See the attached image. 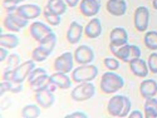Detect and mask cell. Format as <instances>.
<instances>
[{"mask_svg": "<svg viewBox=\"0 0 157 118\" xmlns=\"http://www.w3.org/2000/svg\"><path fill=\"white\" fill-rule=\"evenodd\" d=\"M52 82H50V74H44L42 77H39L36 78V79L29 82V87L30 89L34 92H39V90H44V89H49Z\"/></svg>", "mask_w": 157, "mask_h": 118, "instance_id": "22", "label": "cell"}, {"mask_svg": "<svg viewBox=\"0 0 157 118\" xmlns=\"http://www.w3.org/2000/svg\"><path fill=\"white\" fill-rule=\"evenodd\" d=\"M13 86H14V83L13 82H10V81H2V84H0V93H2V96L3 94H5V93H8V92H10L11 90V88H13Z\"/></svg>", "mask_w": 157, "mask_h": 118, "instance_id": "36", "label": "cell"}, {"mask_svg": "<svg viewBox=\"0 0 157 118\" xmlns=\"http://www.w3.org/2000/svg\"><path fill=\"white\" fill-rule=\"evenodd\" d=\"M103 32V27H102V21L98 18H92L87 25L84 27V35L89 39H97L102 35Z\"/></svg>", "mask_w": 157, "mask_h": 118, "instance_id": "18", "label": "cell"}, {"mask_svg": "<svg viewBox=\"0 0 157 118\" xmlns=\"http://www.w3.org/2000/svg\"><path fill=\"white\" fill-rule=\"evenodd\" d=\"M109 50L113 53L116 58H118L120 60H123L124 63H129L131 60L141 58L142 51L137 45L133 44H124L121 47H114L109 44Z\"/></svg>", "mask_w": 157, "mask_h": 118, "instance_id": "4", "label": "cell"}, {"mask_svg": "<svg viewBox=\"0 0 157 118\" xmlns=\"http://www.w3.org/2000/svg\"><path fill=\"white\" fill-rule=\"evenodd\" d=\"M128 65H129L131 72L133 73V75H136L138 78H146L150 73L147 62L145 59H142V58H137V59L131 60L128 63Z\"/></svg>", "mask_w": 157, "mask_h": 118, "instance_id": "19", "label": "cell"}, {"mask_svg": "<svg viewBox=\"0 0 157 118\" xmlns=\"http://www.w3.org/2000/svg\"><path fill=\"white\" fill-rule=\"evenodd\" d=\"M50 82L53 83L58 89L67 90L72 88V77L68 75V73H62V72H56L53 74H50Z\"/></svg>", "mask_w": 157, "mask_h": 118, "instance_id": "16", "label": "cell"}, {"mask_svg": "<svg viewBox=\"0 0 157 118\" xmlns=\"http://www.w3.org/2000/svg\"><path fill=\"white\" fill-rule=\"evenodd\" d=\"M20 40L17 34L14 33H2L0 35V47H5L8 49H15L19 45Z\"/></svg>", "mask_w": 157, "mask_h": 118, "instance_id": "23", "label": "cell"}, {"mask_svg": "<svg viewBox=\"0 0 157 118\" xmlns=\"http://www.w3.org/2000/svg\"><path fill=\"white\" fill-rule=\"evenodd\" d=\"M84 33V28L83 25L79 24L78 21H72L69 24V27L67 29V34H65V38H67V42L72 45L78 44L81 42V39L83 36Z\"/></svg>", "mask_w": 157, "mask_h": 118, "instance_id": "14", "label": "cell"}, {"mask_svg": "<svg viewBox=\"0 0 157 118\" xmlns=\"http://www.w3.org/2000/svg\"><path fill=\"white\" fill-rule=\"evenodd\" d=\"M147 64H148V69L151 73L157 74V53H151L148 59H147Z\"/></svg>", "mask_w": 157, "mask_h": 118, "instance_id": "33", "label": "cell"}, {"mask_svg": "<svg viewBox=\"0 0 157 118\" xmlns=\"http://www.w3.org/2000/svg\"><path fill=\"white\" fill-rule=\"evenodd\" d=\"M44 74H47V70H45L44 68H36V67H35V68L32 70V73L29 74V77H28V83L32 82V81H34V79H36V78H39V77L44 75Z\"/></svg>", "mask_w": 157, "mask_h": 118, "instance_id": "34", "label": "cell"}, {"mask_svg": "<svg viewBox=\"0 0 157 118\" xmlns=\"http://www.w3.org/2000/svg\"><path fill=\"white\" fill-rule=\"evenodd\" d=\"M43 17L45 19V23H48L50 27H58L62 23V15L56 14V13L48 10L47 8L43 9Z\"/></svg>", "mask_w": 157, "mask_h": 118, "instance_id": "29", "label": "cell"}, {"mask_svg": "<svg viewBox=\"0 0 157 118\" xmlns=\"http://www.w3.org/2000/svg\"><path fill=\"white\" fill-rule=\"evenodd\" d=\"M45 8L58 15H64L67 13L68 5L65 3V0H48Z\"/></svg>", "mask_w": 157, "mask_h": 118, "instance_id": "25", "label": "cell"}, {"mask_svg": "<svg viewBox=\"0 0 157 118\" xmlns=\"http://www.w3.org/2000/svg\"><path fill=\"white\" fill-rule=\"evenodd\" d=\"M128 117H131V118H143V117H145V113H142L138 109H135V111H131L129 112Z\"/></svg>", "mask_w": 157, "mask_h": 118, "instance_id": "40", "label": "cell"}, {"mask_svg": "<svg viewBox=\"0 0 157 118\" xmlns=\"http://www.w3.org/2000/svg\"><path fill=\"white\" fill-rule=\"evenodd\" d=\"M13 77H14V69H8L5 68L4 73H3V79L4 81H10L13 82Z\"/></svg>", "mask_w": 157, "mask_h": 118, "instance_id": "38", "label": "cell"}, {"mask_svg": "<svg viewBox=\"0 0 157 118\" xmlns=\"http://www.w3.org/2000/svg\"><path fill=\"white\" fill-rule=\"evenodd\" d=\"M9 57V53H8V48L5 47H0V62L4 63Z\"/></svg>", "mask_w": 157, "mask_h": 118, "instance_id": "39", "label": "cell"}, {"mask_svg": "<svg viewBox=\"0 0 157 118\" xmlns=\"http://www.w3.org/2000/svg\"><path fill=\"white\" fill-rule=\"evenodd\" d=\"M48 57H49V54L47 53V51L40 45H38L36 48H34L33 51H32V59L34 62H36V63H40V62L47 60Z\"/></svg>", "mask_w": 157, "mask_h": 118, "instance_id": "30", "label": "cell"}, {"mask_svg": "<svg viewBox=\"0 0 157 118\" xmlns=\"http://www.w3.org/2000/svg\"><path fill=\"white\" fill-rule=\"evenodd\" d=\"M75 63L74 60V54L72 51H64L63 54L56 58L53 63V69L56 72H62V73H72L73 64Z\"/></svg>", "mask_w": 157, "mask_h": 118, "instance_id": "8", "label": "cell"}, {"mask_svg": "<svg viewBox=\"0 0 157 118\" xmlns=\"http://www.w3.org/2000/svg\"><path fill=\"white\" fill-rule=\"evenodd\" d=\"M57 42H58V38H57V34L56 33H49L47 36H44L40 42H39V45H40L47 53L50 55L53 53V50L56 49L57 47Z\"/></svg>", "mask_w": 157, "mask_h": 118, "instance_id": "24", "label": "cell"}, {"mask_svg": "<svg viewBox=\"0 0 157 118\" xmlns=\"http://www.w3.org/2000/svg\"><path fill=\"white\" fill-rule=\"evenodd\" d=\"M152 6H153L155 10H157V0H153L152 2Z\"/></svg>", "mask_w": 157, "mask_h": 118, "instance_id": "44", "label": "cell"}, {"mask_svg": "<svg viewBox=\"0 0 157 118\" xmlns=\"http://www.w3.org/2000/svg\"><path fill=\"white\" fill-rule=\"evenodd\" d=\"M103 64L108 70H118L120 67H121V63H120V59L118 58H114V57H107L103 59Z\"/></svg>", "mask_w": 157, "mask_h": 118, "instance_id": "31", "label": "cell"}, {"mask_svg": "<svg viewBox=\"0 0 157 118\" xmlns=\"http://www.w3.org/2000/svg\"><path fill=\"white\" fill-rule=\"evenodd\" d=\"M34 98H35V103H38L43 109L50 108V107L56 103L54 92H52V90H49V89H44V90L35 92Z\"/></svg>", "mask_w": 157, "mask_h": 118, "instance_id": "15", "label": "cell"}, {"mask_svg": "<svg viewBox=\"0 0 157 118\" xmlns=\"http://www.w3.org/2000/svg\"><path fill=\"white\" fill-rule=\"evenodd\" d=\"M18 4L10 2V0H3V8L6 13H13V11H17L18 9Z\"/></svg>", "mask_w": 157, "mask_h": 118, "instance_id": "35", "label": "cell"}, {"mask_svg": "<svg viewBox=\"0 0 157 118\" xmlns=\"http://www.w3.org/2000/svg\"><path fill=\"white\" fill-rule=\"evenodd\" d=\"M65 3L69 8H75V6H79L81 0H65Z\"/></svg>", "mask_w": 157, "mask_h": 118, "instance_id": "42", "label": "cell"}, {"mask_svg": "<svg viewBox=\"0 0 157 118\" xmlns=\"http://www.w3.org/2000/svg\"><path fill=\"white\" fill-rule=\"evenodd\" d=\"M132 107V102L127 96L123 94H113L107 104V112L111 117L124 118L128 117Z\"/></svg>", "mask_w": 157, "mask_h": 118, "instance_id": "1", "label": "cell"}, {"mask_svg": "<svg viewBox=\"0 0 157 118\" xmlns=\"http://www.w3.org/2000/svg\"><path fill=\"white\" fill-rule=\"evenodd\" d=\"M21 90H23V83H18V84L14 83V86H13L10 92L11 93H14V94H18V93H20Z\"/></svg>", "mask_w": 157, "mask_h": 118, "instance_id": "41", "label": "cell"}, {"mask_svg": "<svg viewBox=\"0 0 157 118\" xmlns=\"http://www.w3.org/2000/svg\"><path fill=\"white\" fill-rule=\"evenodd\" d=\"M123 87H124V79L120 74L114 73L113 70H108L106 73H103L99 82V88L104 94L117 93Z\"/></svg>", "mask_w": 157, "mask_h": 118, "instance_id": "2", "label": "cell"}, {"mask_svg": "<svg viewBox=\"0 0 157 118\" xmlns=\"http://www.w3.org/2000/svg\"><path fill=\"white\" fill-rule=\"evenodd\" d=\"M17 13L27 20H35L43 14V9L38 4H20Z\"/></svg>", "mask_w": 157, "mask_h": 118, "instance_id": "12", "label": "cell"}, {"mask_svg": "<svg viewBox=\"0 0 157 118\" xmlns=\"http://www.w3.org/2000/svg\"><path fill=\"white\" fill-rule=\"evenodd\" d=\"M150 24V10L147 6H138L133 13V25L137 32L146 33Z\"/></svg>", "mask_w": 157, "mask_h": 118, "instance_id": "7", "label": "cell"}, {"mask_svg": "<svg viewBox=\"0 0 157 118\" xmlns=\"http://www.w3.org/2000/svg\"><path fill=\"white\" fill-rule=\"evenodd\" d=\"M36 62H34L33 59L27 60L20 63L18 67L14 69V77H13V83H24L25 81H28V77L32 73V70L35 68Z\"/></svg>", "mask_w": 157, "mask_h": 118, "instance_id": "9", "label": "cell"}, {"mask_svg": "<svg viewBox=\"0 0 157 118\" xmlns=\"http://www.w3.org/2000/svg\"><path fill=\"white\" fill-rule=\"evenodd\" d=\"M96 94V86L92 82H83L78 83L77 87L73 88L71 98L75 102H86L93 98Z\"/></svg>", "mask_w": 157, "mask_h": 118, "instance_id": "5", "label": "cell"}, {"mask_svg": "<svg viewBox=\"0 0 157 118\" xmlns=\"http://www.w3.org/2000/svg\"><path fill=\"white\" fill-rule=\"evenodd\" d=\"M52 27L47 23H43V21H39V20H35L33 23H30L29 25V34L30 36L34 39L35 42H40L44 36H47L49 33H52Z\"/></svg>", "mask_w": 157, "mask_h": 118, "instance_id": "11", "label": "cell"}, {"mask_svg": "<svg viewBox=\"0 0 157 118\" xmlns=\"http://www.w3.org/2000/svg\"><path fill=\"white\" fill-rule=\"evenodd\" d=\"M128 43V33L122 27H116L109 33V44L114 47H121Z\"/></svg>", "mask_w": 157, "mask_h": 118, "instance_id": "17", "label": "cell"}, {"mask_svg": "<svg viewBox=\"0 0 157 118\" xmlns=\"http://www.w3.org/2000/svg\"><path fill=\"white\" fill-rule=\"evenodd\" d=\"M3 24L6 30H9L11 33H19L21 29L28 27L29 20L20 17L17 11H13V13H6Z\"/></svg>", "mask_w": 157, "mask_h": 118, "instance_id": "6", "label": "cell"}, {"mask_svg": "<svg viewBox=\"0 0 157 118\" xmlns=\"http://www.w3.org/2000/svg\"><path fill=\"white\" fill-rule=\"evenodd\" d=\"M10 2H13V3H15V4L20 5L21 3H24V2H27V0H10Z\"/></svg>", "mask_w": 157, "mask_h": 118, "instance_id": "43", "label": "cell"}, {"mask_svg": "<svg viewBox=\"0 0 157 118\" xmlns=\"http://www.w3.org/2000/svg\"><path fill=\"white\" fill-rule=\"evenodd\" d=\"M140 94L142 98H151L157 94V82L155 79H143L140 84Z\"/></svg>", "mask_w": 157, "mask_h": 118, "instance_id": "21", "label": "cell"}, {"mask_svg": "<svg viewBox=\"0 0 157 118\" xmlns=\"http://www.w3.org/2000/svg\"><path fill=\"white\" fill-rule=\"evenodd\" d=\"M20 63H21V62H20V57H19L17 53L9 54V57H8V59H6V68H8V69H15Z\"/></svg>", "mask_w": 157, "mask_h": 118, "instance_id": "32", "label": "cell"}, {"mask_svg": "<svg viewBox=\"0 0 157 118\" xmlns=\"http://www.w3.org/2000/svg\"><path fill=\"white\" fill-rule=\"evenodd\" d=\"M98 67L93 63L79 65L72 70L71 77L74 83H83V82H93L98 77Z\"/></svg>", "mask_w": 157, "mask_h": 118, "instance_id": "3", "label": "cell"}, {"mask_svg": "<svg viewBox=\"0 0 157 118\" xmlns=\"http://www.w3.org/2000/svg\"><path fill=\"white\" fill-rule=\"evenodd\" d=\"M42 114V107L39 104H27L21 109V117L23 118H38Z\"/></svg>", "mask_w": 157, "mask_h": 118, "instance_id": "27", "label": "cell"}, {"mask_svg": "<svg viewBox=\"0 0 157 118\" xmlns=\"http://www.w3.org/2000/svg\"><path fill=\"white\" fill-rule=\"evenodd\" d=\"M87 117H88V114L82 111H77V112H73V113H69L65 116V118H87Z\"/></svg>", "mask_w": 157, "mask_h": 118, "instance_id": "37", "label": "cell"}, {"mask_svg": "<svg viewBox=\"0 0 157 118\" xmlns=\"http://www.w3.org/2000/svg\"><path fill=\"white\" fill-rule=\"evenodd\" d=\"M74 60L77 64L83 65V64H90L93 63L96 55H94V50L87 44L79 45L74 50Z\"/></svg>", "mask_w": 157, "mask_h": 118, "instance_id": "10", "label": "cell"}, {"mask_svg": "<svg viewBox=\"0 0 157 118\" xmlns=\"http://www.w3.org/2000/svg\"><path fill=\"white\" fill-rule=\"evenodd\" d=\"M101 0H81L79 11L86 18H94L101 10Z\"/></svg>", "mask_w": 157, "mask_h": 118, "instance_id": "13", "label": "cell"}, {"mask_svg": "<svg viewBox=\"0 0 157 118\" xmlns=\"http://www.w3.org/2000/svg\"><path fill=\"white\" fill-rule=\"evenodd\" d=\"M106 9L113 17H123L127 11V3L126 0H108Z\"/></svg>", "mask_w": 157, "mask_h": 118, "instance_id": "20", "label": "cell"}, {"mask_svg": "<svg viewBox=\"0 0 157 118\" xmlns=\"http://www.w3.org/2000/svg\"><path fill=\"white\" fill-rule=\"evenodd\" d=\"M143 43L145 47L152 51L157 50V32L156 30H151V32H146L145 36H143Z\"/></svg>", "mask_w": 157, "mask_h": 118, "instance_id": "28", "label": "cell"}, {"mask_svg": "<svg viewBox=\"0 0 157 118\" xmlns=\"http://www.w3.org/2000/svg\"><path fill=\"white\" fill-rule=\"evenodd\" d=\"M143 113L146 118H157V98H147L143 104Z\"/></svg>", "mask_w": 157, "mask_h": 118, "instance_id": "26", "label": "cell"}]
</instances>
